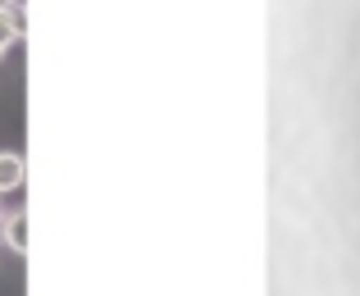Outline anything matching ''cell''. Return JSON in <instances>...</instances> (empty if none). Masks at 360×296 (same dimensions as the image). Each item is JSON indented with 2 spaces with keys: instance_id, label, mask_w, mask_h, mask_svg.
I'll list each match as a JSON object with an SVG mask.
<instances>
[{
  "instance_id": "cell-1",
  "label": "cell",
  "mask_w": 360,
  "mask_h": 296,
  "mask_svg": "<svg viewBox=\"0 0 360 296\" xmlns=\"http://www.w3.org/2000/svg\"><path fill=\"white\" fill-rule=\"evenodd\" d=\"M23 27H27L23 5H14V0H9V5H0V55H5L9 46H14V37L23 32Z\"/></svg>"
},
{
  "instance_id": "cell-2",
  "label": "cell",
  "mask_w": 360,
  "mask_h": 296,
  "mask_svg": "<svg viewBox=\"0 0 360 296\" xmlns=\"http://www.w3.org/2000/svg\"><path fill=\"white\" fill-rule=\"evenodd\" d=\"M0 237L9 251H27V214H5L0 219Z\"/></svg>"
},
{
  "instance_id": "cell-3",
  "label": "cell",
  "mask_w": 360,
  "mask_h": 296,
  "mask_svg": "<svg viewBox=\"0 0 360 296\" xmlns=\"http://www.w3.org/2000/svg\"><path fill=\"white\" fill-rule=\"evenodd\" d=\"M23 183V160L14 150H0V192H14Z\"/></svg>"
},
{
  "instance_id": "cell-4",
  "label": "cell",
  "mask_w": 360,
  "mask_h": 296,
  "mask_svg": "<svg viewBox=\"0 0 360 296\" xmlns=\"http://www.w3.org/2000/svg\"><path fill=\"white\" fill-rule=\"evenodd\" d=\"M0 5H9V0H0Z\"/></svg>"
}]
</instances>
